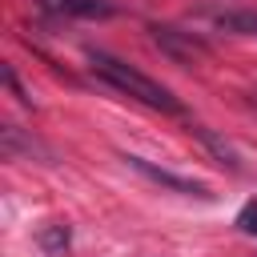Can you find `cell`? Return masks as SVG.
<instances>
[{"instance_id":"2","label":"cell","mask_w":257,"mask_h":257,"mask_svg":"<svg viewBox=\"0 0 257 257\" xmlns=\"http://www.w3.org/2000/svg\"><path fill=\"white\" fill-rule=\"evenodd\" d=\"M149 36H153V44H157L169 60H177V64H193V60L209 56V44H205L197 32H181V28H173V24H153Z\"/></svg>"},{"instance_id":"6","label":"cell","mask_w":257,"mask_h":257,"mask_svg":"<svg viewBox=\"0 0 257 257\" xmlns=\"http://www.w3.org/2000/svg\"><path fill=\"white\" fill-rule=\"evenodd\" d=\"M36 241H40V249H44V253H52V257H56V253H64V249H68L72 229H68V225H44V229L36 233Z\"/></svg>"},{"instance_id":"3","label":"cell","mask_w":257,"mask_h":257,"mask_svg":"<svg viewBox=\"0 0 257 257\" xmlns=\"http://www.w3.org/2000/svg\"><path fill=\"white\" fill-rule=\"evenodd\" d=\"M133 173H141V177H149L153 185H161V189H173V193H185V197H213L201 181H193V177H181V173H173V169H161V165H153V161H145V157H120Z\"/></svg>"},{"instance_id":"5","label":"cell","mask_w":257,"mask_h":257,"mask_svg":"<svg viewBox=\"0 0 257 257\" xmlns=\"http://www.w3.org/2000/svg\"><path fill=\"white\" fill-rule=\"evenodd\" d=\"M189 133H193V137H197V141H201V145H205V149H209V153L217 157V165H225L229 173H241V153H237V149H233V145H229V141H225L221 133L205 128V124H193Z\"/></svg>"},{"instance_id":"1","label":"cell","mask_w":257,"mask_h":257,"mask_svg":"<svg viewBox=\"0 0 257 257\" xmlns=\"http://www.w3.org/2000/svg\"><path fill=\"white\" fill-rule=\"evenodd\" d=\"M88 64H92V72L104 80V84H112L116 92H124V96H137L141 104H149V108H161V112H185V104L161 84V80H153V76H145L141 68H133L128 60H120V56H112V52H100V48H88Z\"/></svg>"},{"instance_id":"9","label":"cell","mask_w":257,"mask_h":257,"mask_svg":"<svg viewBox=\"0 0 257 257\" xmlns=\"http://www.w3.org/2000/svg\"><path fill=\"white\" fill-rule=\"evenodd\" d=\"M4 84H8V88H12L16 96H20V104H32V96H28V92H24V84L16 80V72H12V64H4Z\"/></svg>"},{"instance_id":"4","label":"cell","mask_w":257,"mask_h":257,"mask_svg":"<svg viewBox=\"0 0 257 257\" xmlns=\"http://www.w3.org/2000/svg\"><path fill=\"white\" fill-rule=\"evenodd\" d=\"M36 8L48 12V16H84V20L112 16V4L108 0H36Z\"/></svg>"},{"instance_id":"8","label":"cell","mask_w":257,"mask_h":257,"mask_svg":"<svg viewBox=\"0 0 257 257\" xmlns=\"http://www.w3.org/2000/svg\"><path fill=\"white\" fill-rule=\"evenodd\" d=\"M237 229L249 233V237H257V201H249V205L237 213Z\"/></svg>"},{"instance_id":"7","label":"cell","mask_w":257,"mask_h":257,"mask_svg":"<svg viewBox=\"0 0 257 257\" xmlns=\"http://www.w3.org/2000/svg\"><path fill=\"white\" fill-rule=\"evenodd\" d=\"M217 24L225 32H241V36H257V12H221Z\"/></svg>"}]
</instances>
